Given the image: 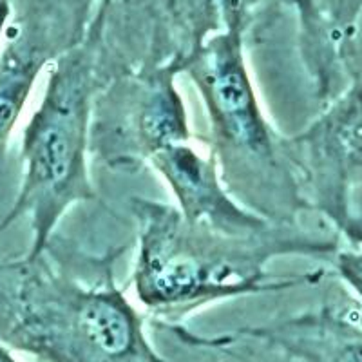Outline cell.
<instances>
[{"instance_id": "cell-5", "label": "cell", "mask_w": 362, "mask_h": 362, "mask_svg": "<svg viewBox=\"0 0 362 362\" xmlns=\"http://www.w3.org/2000/svg\"><path fill=\"white\" fill-rule=\"evenodd\" d=\"M177 64L122 71L93 105L89 156L116 173H136L160 151L192 140Z\"/></svg>"}, {"instance_id": "cell-7", "label": "cell", "mask_w": 362, "mask_h": 362, "mask_svg": "<svg viewBox=\"0 0 362 362\" xmlns=\"http://www.w3.org/2000/svg\"><path fill=\"white\" fill-rule=\"evenodd\" d=\"M148 165L167 181L177 199L176 206L189 221L232 235L264 234L277 226L241 206L226 192L212 154L199 153L192 140L169 145Z\"/></svg>"}, {"instance_id": "cell-2", "label": "cell", "mask_w": 362, "mask_h": 362, "mask_svg": "<svg viewBox=\"0 0 362 362\" xmlns=\"http://www.w3.org/2000/svg\"><path fill=\"white\" fill-rule=\"evenodd\" d=\"M115 254L80 270L57 239L0 263V342L38 362H170L115 281Z\"/></svg>"}, {"instance_id": "cell-8", "label": "cell", "mask_w": 362, "mask_h": 362, "mask_svg": "<svg viewBox=\"0 0 362 362\" xmlns=\"http://www.w3.org/2000/svg\"><path fill=\"white\" fill-rule=\"evenodd\" d=\"M335 257V274L362 303V245L351 250H339Z\"/></svg>"}, {"instance_id": "cell-1", "label": "cell", "mask_w": 362, "mask_h": 362, "mask_svg": "<svg viewBox=\"0 0 362 362\" xmlns=\"http://www.w3.org/2000/svg\"><path fill=\"white\" fill-rule=\"evenodd\" d=\"M138 226L136 296L161 326L181 325L194 310L230 297L279 292L322 283L325 270L277 277L267 270L281 255H335L341 235L332 226L277 225L257 235H232L189 221L176 205L132 198Z\"/></svg>"}, {"instance_id": "cell-9", "label": "cell", "mask_w": 362, "mask_h": 362, "mask_svg": "<svg viewBox=\"0 0 362 362\" xmlns=\"http://www.w3.org/2000/svg\"><path fill=\"white\" fill-rule=\"evenodd\" d=\"M0 362H18L17 358L9 354V350L6 348L4 344H2V342H0Z\"/></svg>"}, {"instance_id": "cell-6", "label": "cell", "mask_w": 362, "mask_h": 362, "mask_svg": "<svg viewBox=\"0 0 362 362\" xmlns=\"http://www.w3.org/2000/svg\"><path fill=\"white\" fill-rule=\"evenodd\" d=\"M313 210L354 248L362 245V74L303 131L284 136Z\"/></svg>"}, {"instance_id": "cell-4", "label": "cell", "mask_w": 362, "mask_h": 362, "mask_svg": "<svg viewBox=\"0 0 362 362\" xmlns=\"http://www.w3.org/2000/svg\"><path fill=\"white\" fill-rule=\"evenodd\" d=\"M116 74L96 49H76L54 64L37 111L22 138L24 176L17 199L0 221V234L28 218L37 255L53 239L58 223L76 203L95 199L89 174L93 105Z\"/></svg>"}, {"instance_id": "cell-3", "label": "cell", "mask_w": 362, "mask_h": 362, "mask_svg": "<svg viewBox=\"0 0 362 362\" xmlns=\"http://www.w3.org/2000/svg\"><path fill=\"white\" fill-rule=\"evenodd\" d=\"M209 119V153L232 198L276 225H303L317 214L308 202L284 136L264 116L235 33L218 37L183 66Z\"/></svg>"}]
</instances>
